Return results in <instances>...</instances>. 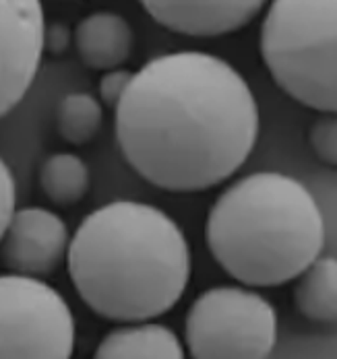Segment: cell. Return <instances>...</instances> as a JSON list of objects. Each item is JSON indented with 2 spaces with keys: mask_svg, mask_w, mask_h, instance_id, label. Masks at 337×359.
Instances as JSON below:
<instances>
[{
  "mask_svg": "<svg viewBox=\"0 0 337 359\" xmlns=\"http://www.w3.org/2000/svg\"><path fill=\"white\" fill-rule=\"evenodd\" d=\"M259 126L246 79L207 52L151 58L114 109L128 165L170 192H201L232 178L253 153Z\"/></svg>",
  "mask_w": 337,
  "mask_h": 359,
  "instance_id": "6da1fadb",
  "label": "cell"
},
{
  "mask_svg": "<svg viewBox=\"0 0 337 359\" xmlns=\"http://www.w3.org/2000/svg\"><path fill=\"white\" fill-rule=\"evenodd\" d=\"M67 266L79 297L98 316L151 323L170 312L190 283V244L155 205L114 201L85 217L71 238Z\"/></svg>",
  "mask_w": 337,
  "mask_h": 359,
  "instance_id": "7a4b0ae2",
  "label": "cell"
},
{
  "mask_svg": "<svg viewBox=\"0 0 337 359\" xmlns=\"http://www.w3.org/2000/svg\"><path fill=\"white\" fill-rule=\"evenodd\" d=\"M211 256L246 287H277L321 256L325 221L310 190L292 176L257 172L232 182L205 223Z\"/></svg>",
  "mask_w": 337,
  "mask_h": 359,
  "instance_id": "3957f363",
  "label": "cell"
},
{
  "mask_svg": "<svg viewBox=\"0 0 337 359\" xmlns=\"http://www.w3.org/2000/svg\"><path fill=\"white\" fill-rule=\"evenodd\" d=\"M275 85L306 108L337 114V0H275L261 25Z\"/></svg>",
  "mask_w": 337,
  "mask_h": 359,
  "instance_id": "277c9868",
  "label": "cell"
},
{
  "mask_svg": "<svg viewBox=\"0 0 337 359\" xmlns=\"http://www.w3.org/2000/svg\"><path fill=\"white\" fill-rule=\"evenodd\" d=\"M185 341L192 359H269L277 343V312L259 291L211 287L190 304Z\"/></svg>",
  "mask_w": 337,
  "mask_h": 359,
  "instance_id": "5b68a950",
  "label": "cell"
},
{
  "mask_svg": "<svg viewBox=\"0 0 337 359\" xmlns=\"http://www.w3.org/2000/svg\"><path fill=\"white\" fill-rule=\"evenodd\" d=\"M75 316L41 279L0 275V359H73Z\"/></svg>",
  "mask_w": 337,
  "mask_h": 359,
  "instance_id": "8992f818",
  "label": "cell"
},
{
  "mask_svg": "<svg viewBox=\"0 0 337 359\" xmlns=\"http://www.w3.org/2000/svg\"><path fill=\"white\" fill-rule=\"evenodd\" d=\"M46 19L38 0H0V118L25 97L41 65Z\"/></svg>",
  "mask_w": 337,
  "mask_h": 359,
  "instance_id": "52a82bcc",
  "label": "cell"
},
{
  "mask_svg": "<svg viewBox=\"0 0 337 359\" xmlns=\"http://www.w3.org/2000/svg\"><path fill=\"white\" fill-rule=\"evenodd\" d=\"M71 236L65 219L44 207L17 209L0 240V260L11 275L44 279L67 260Z\"/></svg>",
  "mask_w": 337,
  "mask_h": 359,
  "instance_id": "ba28073f",
  "label": "cell"
},
{
  "mask_svg": "<svg viewBox=\"0 0 337 359\" xmlns=\"http://www.w3.org/2000/svg\"><path fill=\"white\" fill-rule=\"evenodd\" d=\"M153 21L166 29L190 37H218L244 29L265 8L261 0H147L143 2Z\"/></svg>",
  "mask_w": 337,
  "mask_h": 359,
  "instance_id": "9c48e42d",
  "label": "cell"
},
{
  "mask_svg": "<svg viewBox=\"0 0 337 359\" xmlns=\"http://www.w3.org/2000/svg\"><path fill=\"white\" fill-rule=\"evenodd\" d=\"M75 48L81 62L91 71H116L133 54L135 34L131 23L112 11H95L75 27Z\"/></svg>",
  "mask_w": 337,
  "mask_h": 359,
  "instance_id": "30bf717a",
  "label": "cell"
},
{
  "mask_svg": "<svg viewBox=\"0 0 337 359\" xmlns=\"http://www.w3.org/2000/svg\"><path fill=\"white\" fill-rule=\"evenodd\" d=\"M93 359H187V353L168 326L137 323L112 328L100 341Z\"/></svg>",
  "mask_w": 337,
  "mask_h": 359,
  "instance_id": "8fae6325",
  "label": "cell"
},
{
  "mask_svg": "<svg viewBox=\"0 0 337 359\" xmlns=\"http://www.w3.org/2000/svg\"><path fill=\"white\" fill-rule=\"evenodd\" d=\"M294 306L312 323H337V258L319 256L300 275Z\"/></svg>",
  "mask_w": 337,
  "mask_h": 359,
  "instance_id": "7c38bea8",
  "label": "cell"
},
{
  "mask_svg": "<svg viewBox=\"0 0 337 359\" xmlns=\"http://www.w3.org/2000/svg\"><path fill=\"white\" fill-rule=\"evenodd\" d=\"M39 188L56 207H71L85 198L91 186L89 165L75 153L48 155L39 165Z\"/></svg>",
  "mask_w": 337,
  "mask_h": 359,
  "instance_id": "4fadbf2b",
  "label": "cell"
},
{
  "mask_svg": "<svg viewBox=\"0 0 337 359\" xmlns=\"http://www.w3.org/2000/svg\"><path fill=\"white\" fill-rule=\"evenodd\" d=\"M104 124L102 102L85 91L69 93L56 109V130L67 143L81 147L91 143Z\"/></svg>",
  "mask_w": 337,
  "mask_h": 359,
  "instance_id": "5bb4252c",
  "label": "cell"
},
{
  "mask_svg": "<svg viewBox=\"0 0 337 359\" xmlns=\"http://www.w3.org/2000/svg\"><path fill=\"white\" fill-rule=\"evenodd\" d=\"M308 143L323 163L337 168V114H323L312 122Z\"/></svg>",
  "mask_w": 337,
  "mask_h": 359,
  "instance_id": "9a60e30c",
  "label": "cell"
},
{
  "mask_svg": "<svg viewBox=\"0 0 337 359\" xmlns=\"http://www.w3.org/2000/svg\"><path fill=\"white\" fill-rule=\"evenodd\" d=\"M135 72L126 71V69H116L102 74L100 83H98V93H100V102L108 108L116 109L120 104V100L124 97L131 81H133Z\"/></svg>",
  "mask_w": 337,
  "mask_h": 359,
  "instance_id": "2e32d148",
  "label": "cell"
},
{
  "mask_svg": "<svg viewBox=\"0 0 337 359\" xmlns=\"http://www.w3.org/2000/svg\"><path fill=\"white\" fill-rule=\"evenodd\" d=\"M17 186L8 163L0 157V240L8 227V221L17 211Z\"/></svg>",
  "mask_w": 337,
  "mask_h": 359,
  "instance_id": "e0dca14e",
  "label": "cell"
},
{
  "mask_svg": "<svg viewBox=\"0 0 337 359\" xmlns=\"http://www.w3.org/2000/svg\"><path fill=\"white\" fill-rule=\"evenodd\" d=\"M71 43V32L62 23H52L46 25L44 29V52L50 54H62Z\"/></svg>",
  "mask_w": 337,
  "mask_h": 359,
  "instance_id": "ac0fdd59",
  "label": "cell"
}]
</instances>
